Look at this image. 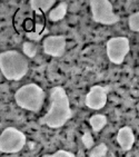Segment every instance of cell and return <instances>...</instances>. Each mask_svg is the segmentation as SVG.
<instances>
[{
  "label": "cell",
  "mask_w": 139,
  "mask_h": 157,
  "mask_svg": "<svg viewBox=\"0 0 139 157\" xmlns=\"http://www.w3.org/2000/svg\"><path fill=\"white\" fill-rule=\"evenodd\" d=\"M50 107L48 112L39 118V125L48 126L49 128H60L65 126L68 121L73 116V112L70 107L69 97L61 86L52 87L49 91Z\"/></svg>",
  "instance_id": "cell-1"
},
{
  "label": "cell",
  "mask_w": 139,
  "mask_h": 157,
  "mask_svg": "<svg viewBox=\"0 0 139 157\" xmlns=\"http://www.w3.org/2000/svg\"><path fill=\"white\" fill-rule=\"evenodd\" d=\"M0 69L8 80L18 82L27 75L29 63L27 57L17 50H7L0 54Z\"/></svg>",
  "instance_id": "cell-2"
},
{
  "label": "cell",
  "mask_w": 139,
  "mask_h": 157,
  "mask_svg": "<svg viewBox=\"0 0 139 157\" xmlns=\"http://www.w3.org/2000/svg\"><path fill=\"white\" fill-rule=\"evenodd\" d=\"M46 93L39 85L30 82L24 85L15 93L16 104L22 109L32 113L40 112L45 103Z\"/></svg>",
  "instance_id": "cell-3"
},
{
  "label": "cell",
  "mask_w": 139,
  "mask_h": 157,
  "mask_svg": "<svg viewBox=\"0 0 139 157\" xmlns=\"http://www.w3.org/2000/svg\"><path fill=\"white\" fill-rule=\"evenodd\" d=\"M27 143V137L21 130L15 127H7L0 136V151L2 154H16L22 151Z\"/></svg>",
  "instance_id": "cell-4"
},
{
  "label": "cell",
  "mask_w": 139,
  "mask_h": 157,
  "mask_svg": "<svg viewBox=\"0 0 139 157\" xmlns=\"http://www.w3.org/2000/svg\"><path fill=\"white\" fill-rule=\"evenodd\" d=\"M89 6L91 18L97 24L112 26L120 20L119 16L114 11L111 2L108 0H90Z\"/></svg>",
  "instance_id": "cell-5"
},
{
  "label": "cell",
  "mask_w": 139,
  "mask_h": 157,
  "mask_svg": "<svg viewBox=\"0 0 139 157\" xmlns=\"http://www.w3.org/2000/svg\"><path fill=\"white\" fill-rule=\"evenodd\" d=\"M130 52V44L127 37H112L106 44V52L110 63L120 65Z\"/></svg>",
  "instance_id": "cell-6"
},
{
  "label": "cell",
  "mask_w": 139,
  "mask_h": 157,
  "mask_svg": "<svg viewBox=\"0 0 139 157\" xmlns=\"http://www.w3.org/2000/svg\"><path fill=\"white\" fill-rule=\"evenodd\" d=\"M110 86H101V85H95L89 89L86 95L85 104L88 108L94 110L103 109L107 104L108 99V93L110 91Z\"/></svg>",
  "instance_id": "cell-7"
},
{
  "label": "cell",
  "mask_w": 139,
  "mask_h": 157,
  "mask_svg": "<svg viewBox=\"0 0 139 157\" xmlns=\"http://www.w3.org/2000/svg\"><path fill=\"white\" fill-rule=\"evenodd\" d=\"M66 47L67 37L65 35L48 36L43 40V52L51 57H62L66 52Z\"/></svg>",
  "instance_id": "cell-8"
},
{
  "label": "cell",
  "mask_w": 139,
  "mask_h": 157,
  "mask_svg": "<svg viewBox=\"0 0 139 157\" xmlns=\"http://www.w3.org/2000/svg\"><path fill=\"white\" fill-rule=\"evenodd\" d=\"M117 143L124 151H130L135 144V134L129 126L121 127L117 133Z\"/></svg>",
  "instance_id": "cell-9"
},
{
  "label": "cell",
  "mask_w": 139,
  "mask_h": 157,
  "mask_svg": "<svg viewBox=\"0 0 139 157\" xmlns=\"http://www.w3.org/2000/svg\"><path fill=\"white\" fill-rule=\"evenodd\" d=\"M56 3V0H30L29 5L33 12L37 15H41L49 11V9Z\"/></svg>",
  "instance_id": "cell-10"
},
{
  "label": "cell",
  "mask_w": 139,
  "mask_h": 157,
  "mask_svg": "<svg viewBox=\"0 0 139 157\" xmlns=\"http://www.w3.org/2000/svg\"><path fill=\"white\" fill-rule=\"evenodd\" d=\"M108 123V118L103 114H95L89 118V125L95 133H99Z\"/></svg>",
  "instance_id": "cell-11"
},
{
  "label": "cell",
  "mask_w": 139,
  "mask_h": 157,
  "mask_svg": "<svg viewBox=\"0 0 139 157\" xmlns=\"http://www.w3.org/2000/svg\"><path fill=\"white\" fill-rule=\"evenodd\" d=\"M67 9H68V5L67 2H60L58 6H56L54 8H52L49 11L48 18L50 21H59L62 20L65 18V16L67 13Z\"/></svg>",
  "instance_id": "cell-12"
},
{
  "label": "cell",
  "mask_w": 139,
  "mask_h": 157,
  "mask_svg": "<svg viewBox=\"0 0 139 157\" xmlns=\"http://www.w3.org/2000/svg\"><path fill=\"white\" fill-rule=\"evenodd\" d=\"M48 33V30L43 28V25L41 24H36V27H35V31L32 33H26V36H27L28 39H30L31 41H38L43 38V35Z\"/></svg>",
  "instance_id": "cell-13"
},
{
  "label": "cell",
  "mask_w": 139,
  "mask_h": 157,
  "mask_svg": "<svg viewBox=\"0 0 139 157\" xmlns=\"http://www.w3.org/2000/svg\"><path fill=\"white\" fill-rule=\"evenodd\" d=\"M108 153V146L105 143H100L98 145L89 149L88 156L89 157H105Z\"/></svg>",
  "instance_id": "cell-14"
},
{
  "label": "cell",
  "mask_w": 139,
  "mask_h": 157,
  "mask_svg": "<svg viewBox=\"0 0 139 157\" xmlns=\"http://www.w3.org/2000/svg\"><path fill=\"white\" fill-rule=\"evenodd\" d=\"M37 45L33 41H24L22 45V52L27 58H33L37 55Z\"/></svg>",
  "instance_id": "cell-15"
},
{
  "label": "cell",
  "mask_w": 139,
  "mask_h": 157,
  "mask_svg": "<svg viewBox=\"0 0 139 157\" xmlns=\"http://www.w3.org/2000/svg\"><path fill=\"white\" fill-rule=\"evenodd\" d=\"M128 27L133 33H139V11L133 12L128 17Z\"/></svg>",
  "instance_id": "cell-16"
},
{
  "label": "cell",
  "mask_w": 139,
  "mask_h": 157,
  "mask_svg": "<svg viewBox=\"0 0 139 157\" xmlns=\"http://www.w3.org/2000/svg\"><path fill=\"white\" fill-rule=\"evenodd\" d=\"M43 157H76V155L71 151H65V149H59L52 154H45Z\"/></svg>",
  "instance_id": "cell-17"
},
{
  "label": "cell",
  "mask_w": 139,
  "mask_h": 157,
  "mask_svg": "<svg viewBox=\"0 0 139 157\" xmlns=\"http://www.w3.org/2000/svg\"><path fill=\"white\" fill-rule=\"evenodd\" d=\"M82 143H84V145L86 146L87 148L91 149V148L94 147V139L91 137V134L89 132H86L84 135H82Z\"/></svg>",
  "instance_id": "cell-18"
}]
</instances>
